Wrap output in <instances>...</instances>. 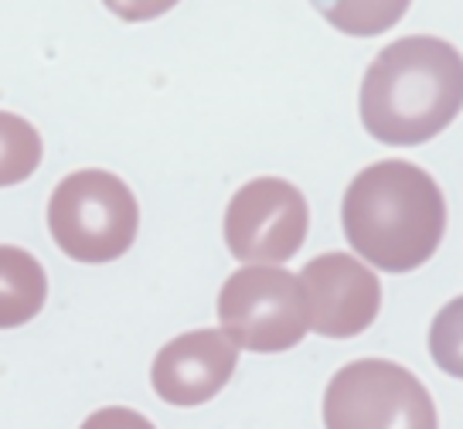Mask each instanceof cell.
<instances>
[{
    "label": "cell",
    "instance_id": "1",
    "mask_svg": "<svg viewBox=\"0 0 463 429\" xmlns=\"http://www.w3.org/2000/svg\"><path fill=\"white\" fill-rule=\"evenodd\" d=\"M341 222L362 259L385 272H409L430 262L443 243L447 201L422 167L382 160L347 185Z\"/></svg>",
    "mask_w": 463,
    "mask_h": 429
},
{
    "label": "cell",
    "instance_id": "2",
    "mask_svg": "<svg viewBox=\"0 0 463 429\" xmlns=\"http://www.w3.org/2000/svg\"><path fill=\"white\" fill-rule=\"evenodd\" d=\"M463 110V55L443 38L392 42L362 82V123L389 147H416Z\"/></svg>",
    "mask_w": 463,
    "mask_h": 429
},
{
    "label": "cell",
    "instance_id": "3",
    "mask_svg": "<svg viewBox=\"0 0 463 429\" xmlns=\"http://www.w3.org/2000/svg\"><path fill=\"white\" fill-rule=\"evenodd\" d=\"M48 229L75 262H113L137 239L140 208L116 174L75 171L52 191Z\"/></svg>",
    "mask_w": 463,
    "mask_h": 429
},
{
    "label": "cell",
    "instance_id": "4",
    "mask_svg": "<svg viewBox=\"0 0 463 429\" xmlns=\"http://www.w3.org/2000/svg\"><path fill=\"white\" fill-rule=\"evenodd\" d=\"M218 320L235 348L256 355L289 351L310 330L304 283L279 266H242L218 293Z\"/></svg>",
    "mask_w": 463,
    "mask_h": 429
},
{
    "label": "cell",
    "instance_id": "5",
    "mask_svg": "<svg viewBox=\"0 0 463 429\" xmlns=\"http://www.w3.org/2000/svg\"><path fill=\"white\" fill-rule=\"evenodd\" d=\"M327 429H439L433 396L395 361L362 358L331 378L324 392Z\"/></svg>",
    "mask_w": 463,
    "mask_h": 429
},
{
    "label": "cell",
    "instance_id": "6",
    "mask_svg": "<svg viewBox=\"0 0 463 429\" xmlns=\"http://www.w3.org/2000/svg\"><path fill=\"white\" fill-rule=\"evenodd\" d=\"M310 212L297 187L283 177H256L235 191L225 212V243L239 262L279 266L307 239Z\"/></svg>",
    "mask_w": 463,
    "mask_h": 429
},
{
    "label": "cell",
    "instance_id": "7",
    "mask_svg": "<svg viewBox=\"0 0 463 429\" xmlns=\"http://www.w3.org/2000/svg\"><path fill=\"white\" fill-rule=\"evenodd\" d=\"M310 330L320 338H354L375 324L382 307L378 276L347 253H327L310 259L300 272Z\"/></svg>",
    "mask_w": 463,
    "mask_h": 429
},
{
    "label": "cell",
    "instance_id": "8",
    "mask_svg": "<svg viewBox=\"0 0 463 429\" xmlns=\"http://www.w3.org/2000/svg\"><path fill=\"white\" fill-rule=\"evenodd\" d=\"M235 365L239 348L222 330H188L157 351L150 382L164 402L191 409L215 399L229 386Z\"/></svg>",
    "mask_w": 463,
    "mask_h": 429
},
{
    "label": "cell",
    "instance_id": "9",
    "mask_svg": "<svg viewBox=\"0 0 463 429\" xmlns=\"http://www.w3.org/2000/svg\"><path fill=\"white\" fill-rule=\"evenodd\" d=\"M48 300V276L28 249L0 245V330L21 328L42 314Z\"/></svg>",
    "mask_w": 463,
    "mask_h": 429
},
{
    "label": "cell",
    "instance_id": "10",
    "mask_svg": "<svg viewBox=\"0 0 463 429\" xmlns=\"http://www.w3.org/2000/svg\"><path fill=\"white\" fill-rule=\"evenodd\" d=\"M412 0H314L317 14L351 38H375L395 28Z\"/></svg>",
    "mask_w": 463,
    "mask_h": 429
},
{
    "label": "cell",
    "instance_id": "11",
    "mask_svg": "<svg viewBox=\"0 0 463 429\" xmlns=\"http://www.w3.org/2000/svg\"><path fill=\"white\" fill-rule=\"evenodd\" d=\"M42 164V133L28 119L0 110V187L28 181Z\"/></svg>",
    "mask_w": 463,
    "mask_h": 429
},
{
    "label": "cell",
    "instance_id": "12",
    "mask_svg": "<svg viewBox=\"0 0 463 429\" xmlns=\"http://www.w3.org/2000/svg\"><path fill=\"white\" fill-rule=\"evenodd\" d=\"M430 355L453 378H463V297L449 300L433 317L430 328Z\"/></svg>",
    "mask_w": 463,
    "mask_h": 429
},
{
    "label": "cell",
    "instance_id": "13",
    "mask_svg": "<svg viewBox=\"0 0 463 429\" xmlns=\"http://www.w3.org/2000/svg\"><path fill=\"white\" fill-rule=\"evenodd\" d=\"M82 429H157L146 415L133 413L127 405H109V409H99L92 413L82 423Z\"/></svg>",
    "mask_w": 463,
    "mask_h": 429
},
{
    "label": "cell",
    "instance_id": "14",
    "mask_svg": "<svg viewBox=\"0 0 463 429\" xmlns=\"http://www.w3.org/2000/svg\"><path fill=\"white\" fill-rule=\"evenodd\" d=\"M116 17L123 21H154V17L167 14L181 0H102Z\"/></svg>",
    "mask_w": 463,
    "mask_h": 429
}]
</instances>
